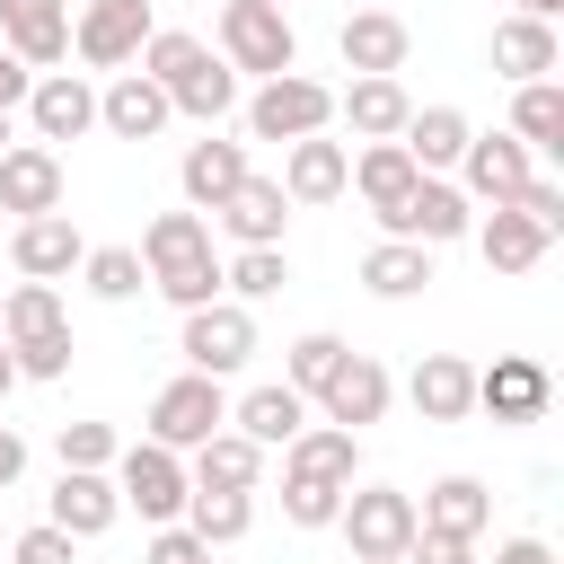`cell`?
<instances>
[{"label":"cell","instance_id":"1","mask_svg":"<svg viewBox=\"0 0 564 564\" xmlns=\"http://www.w3.org/2000/svg\"><path fill=\"white\" fill-rule=\"evenodd\" d=\"M141 273H150V291L159 300H176V308H203V300H220V256H212V220L185 203V212H159L150 229H141Z\"/></svg>","mask_w":564,"mask_h":564},{"label":"cell","instance_id":"2","mask_svg":"<svg viewBox=\"0 0 564 564\" xmlns=\"http://www.w3.org/2000/svg\"><path fill=\"white\" fill-rule=\"evenodd\" d=\"M141 70L167 88V106H176V115L220 123V115L238 106V70H229L203 35H176V26H167V35H150V44H141Z\"/></svg>","mask_w":564,"mask_h":564},{"label":"cell","instance_id":"3","mask_svg":"<svg viewBox=\"0 0 564 564\" xmlns=\"http://www.w3.org/2000/svg\"><path fill=\"white\" fill-rule=\"evenodd\" d=\"M220 62L256 70V79H282V70H300V35L273 0H229L220 9Z\"/></svg>","mask_w":564,"mask_h":564},{"label":"cell","instance_id":"4","mask_svg":"<svg viewBox=\"0 0 564 564\" xmlns=\"http://www.w3.org/2000/svg\"><path fill=\"white\" fill-rule=\"evenodd\" d=\"M335 529L352 538V564H397L405 538H414V494H397V485H352L344 511H335Z\"/></svg>","mask_w":564,"mask_h":564},{"label":"cell","instance_id":"5","mask_svg":"<svg viewBox=\"0 0 564 564\" xmlns=\"http://www.w3.org/2000/svg\"><path fill=\"white\" fill-rule=\"evenodd\" d=\"M115 494H123L141 520H185V494H194V476H185V449H159V441H132V449H115Z\"/></svg>","mask_w":564,"mask_h":564},{"label":"cell","instance_id":"6","mask_svg":"<svg viewBox=\"0 0 564 564\" xmlns=\"http://www.w3.org/2000/svg\"><path fill=\"white\" fill-rule=\"evenodd\" d=\"M326 123H335V88H326V79L282 70V79H264V88L247 97V132H256V141H300V132H326Z\"/></svg>","mask_w":564,"mask_h":564},{"label":"cell","instance_id":"7","mask_svg":"<svg viewBox=\"0 0 564 564\" xmlns=\"http://www.w3.org/2000/svg\"><path fill=\"white\" fill-rule=\"evenodd\" d=\"M185 370H203V379H229V370H247V352H256V317H247V300H203V308H185Z\"/></svg>","mask_w":564,"mask_h":564},{"label":"cell","instance_id":"8","mask_svg":"<svg viewBox=\"0 0 564 564\" xmlns=\"http://www.w3.org/2000/svg\"><path fill=\"white\" fill-rule=\"evenodd\" d=\"M220 423H229V397H220V379H203V370H185V379H167V388L150 397V441H159V449H203Z\"/></svg>","mask_w":564,"mask_h":564},{"label":"cell","instance_id":"9","mask_svg":"<svg viewBox=\"0 0 564 564\" xmlns=\"http://www.w3.org/2000/svg\"><path fill=\"white\" fill-rule=\"evenodd\" d=\"M150 35H159V26H150V0H88V9L70 18V53H79L88 70H123V62H141Z\"/></svg>","mask_w":564,"mask_h":564},{"label":"cell","instance_id":"10","mask_svg":"<svg viewBox=\"0 0 564 564\" xmlns=\"http://www.w3.org/2000/svg\"><path fill=\"white\" fill-rule=\"evenodd\" d=\"M388 238H423V247H449V238H467L476 229V203L449 185V176H414V194L379 220Z\"/></svg>","mask_w":564,"mask_h":564},{"label":"cell","instance_id":"11","mask_svg":"<svg viewBox=\"0 0 564 564\" xmlns=\"http://www.w3.org/2000/svg\"><path fill=\"white\" fill-rule=\"evenodd\" d=\"M458 167H467V203H511L529 176H538V159H529V141H511V132H467V150H458Z\"/></svg>","mask_w":564,"mask_h":564},{"label":"cell","instance_id":"12","mask_svg":"<svg viewBox=\"0 0 564 564\" xmlns=\"http://www.w3.org/2000/svg\"><path fill=\"white\" fill-rule=\"evenodd\" d=\"M476 405H485L494 423H538V414L555 405V379H546V361L502 352L494 370H476Z\"/></svg>","mask_w":564,"mask_h":564},{"label":"cell","instance_id":"13","mask_svg":"<svg viewBox=\"0 0 564 564\" xmlns=\"http://www.w3.org/2000/svg\"><path fill=\"white\" fill-rule=\"evenodd\" d=\"M388 397H397V379H388L370 352H344V361H335V379H326L308 405H326V423L361 432V423H379V414H388Z\"/></svg>","mask_w":564,"mask_h":564},{"label":"cell","instance_id":"14","mask_svg":"<svg viewBox=\"0 0 564 564\" xmlns=\"http://www.w3.org/2000/svg\"><path fill=\"white\" fill-rule=\"evenodd\" d=\"M0 212H18V220L62 212V159H53V141H9L0 150Z\"/></svg>","mask_w":564,"mask_h":564},{"label":"cell","instance_id":"15","mask_svg":"<svg viewBox=\"0 0 564 564\" xmlns=\"http://www.w3.org/2000/svg\"><path fill=\"white\" fill-rule=\"evenodd\" d=\"M26 123H35V141H79V132H97V88L79 70H44L26 88Z\"/></svg>","mask_w":564,"mask_h":564},{"label":"cell","instance_id":"16","mask_svg":"<svg viewBox=\"0 0 564 564\" xmlns=\"http://www.w3.org/2000/svg\"><path fill=\"white\" fill-rule=\"evenodd\" d=\"M115 520H123L115 476H106V467H62V485H53V529H62V538H106Z\"/></svg>","mask_w":564,"mask_h":564},{"label":"cell","instance_id":"17","mask_svg":"<svg viewBox=\"0 0 564 564\" xmlns=\"http://www.w3.org/2000/svg\"><path fill=\"white\" fill-rule=\"evenodd\" d=\"M0 44H9L26 70L62 62V53H70V0H0Z\"/></svg>","mask_w":564,"mask_h":564},{"label":"cell","instance_id":"18","mask_svg":"<svg viewBox=\"0 0 564 564\" xmlns=\"http://www.w3.org/2000/svg\"><path fill=\"white\" fill-rule=\"evenodd\" d=\"M167 115H176V106H167V88H159L150 70H115V88L97 97V123H106L115 141H159Z\"/></svg>","mask_w":564,"mask_h":564},{"label":"cell","instance_id":"19","mask_svg":"<svg viewBox=\"0 0 564 564\" xmlns=\"http://www.w3.org/2000/svg\"><path fill=\"white\" fill-rule=\"evenodd\" d=\"M405 397H414L423 423H467V414H476V361H458V352H423L414 379H405Z\"/></svg>","mask_w":564,"mask_h":564},{"label":"cell","instance_id":"20","mask_svg":"<svg viewBox=\"0 0 564 564\" xmlns=\"http://www.w3.org/2000/svg\"><path fill=\"white\" fill-rule=\"evenodd\" d=\"M212 220H220V229H229L238 247H282L291 194H282V176H256V167H247V185H238V194H229V203H220Z\"/></svg>","mask_w":564,"mask_h":564},{"label":"cell","instance_id":"21","mask_svg":"<svg viewBox=\"0 0 564 564\" xmlns=\"http://www.w3.org/2000/svg\"><path fill=\"white\" fill-rule=\"evenodd\" d=\"M79 256H88V247H79L70 212H35V220H18V238H9V264H18L26 282H62Z\"/></svg>","mask_w":564,"mask_h":564},{"label":"cell","instance_id":"22","mask_svg":"<svg viewBox=\"0 0 564 564\" xmlns=\"http://www.w3.org/2000/svg\"><path fill=\"white\" fill-rule=\"evenodd\" d=\"M335 53H344V70H352V79H370V70H405L414 35H405V18H388V9H361V18H344Z\"/></svg>","mask_w":564,"mask_h":564},{"label":"cell","instance_id":"23","mask_svg":"<svg viewBox=\"0 0 564 564\" xmlns=\"http://www.w3.org/2000/svg\"><path fill=\"white\" fill-rule=\"evenodd\" d=\"M335 115H344L361 141H397V132H405V115H414V97H405V79H397V70H370V79H352V88L335 97Z\"/></svg>","mask_w":564,"mask_h":564},{"label":"cell","instance_id":"24","mask_svg":"<svg viewBox=\"0 0 564 564\" xmlns=\"http://www.w3.org/2000/svg\"><path fill=\"white\" fill-rule=\"evenodd\" d=\"M344 176H352V150L326 141V132H300L291 159H282V194H291V203H335Z\"/></svg>","mask_w":564,"mask_h":564},{"label":"cell","instance_id":"25","mask_svg":"<svg viewBox=\"0 0 564 564\" xmlns=\"http://www.w3.org/2000/svg\"><path fill=\"white\" fill-rule=\"evenodd\" d=\"M176 185H185L194 212H220V203L247 185V141H194L185 167H176Z\"/></svg>","mask_w":564,"mask_h":564},{"label":"cell","instance_id":"26","mask_svg":"<svg viewBox=\"0 0 564 564\" xmlns=\"http://www.w3.org/2000/svg\"><path fill=\"white\" fill-rule=\"evenodd\" d=\"M555 62H564L555 18H529V9H520V18H502V26H494V70H502V79H546Z\"/></svg>","mask_w":564,"mask_h":564},{"label":"cell","instance_id":"27","mask_svg":"<svg viewBox=\"0 0 564 564\" xmlns=\"http://www.w3.org/2000/svg\"><path fill=\"white\" fill-rule=\"evenodd\" d=\"M467 132H476V123H467L458 106H414L397 141H405V159H414L423 176H441V167H458V150H467Z\"/></svg>","mask_w":564,"mask_h":564},{"label":"cell","instance_id":"28","mask_svg":"<svg viewBox=\"0 0 564 564\" xmlns=\"http://www.w3.org/2000/svg\"><path fill=\"white\" fill-rule=\"evenodd\" d=\"M414 176H423V167L405 159V141H370V150L352 159V176H344V185H352V194H361V203H370V212L388 220V212H397V203L414 194Z\"/></svg>","mask_w":564,"mask_h":564},{"label":"cell","instance_id":"29","mask_svg":"<svg viewBox=\"0 0 564 564\" xmlns=\"http://www.w3.org/2000/svg\"><path fill=\"white\" fill-rule=\"evenodd\" d=\"M476 247H485V264H494V273H529L555 238H546L520 203H494V220H476Z\"/></svg>","mask_w":564,"mask_h":564},{"label":"cell","instance_id":"30","mask_svg":"<svg viewBox=\"0 0 564 564\" xmlns=\"http://www.w3.org/2000/svg\"><path fill=\"white\" fill-rule=\"evenodd\" d=\"M432 282V247L423 238H379L370 256H361V291L370 300H414Z\"/></svg>","mask_w":564,"mask_h":564},{"label":"cell","instance_id":"31","mask_svg":"<svg viewBox=\"0 0 564 564\" xmlns=\"http://www.w3.org/2000/svg\"><path fill=\"white\" fill-rule=\"evenodd\" d=\"M229 423H238V432H247V441H256V449H282V441H291V432H300V423H308V397H300V388H282V379H273V388H247V397H238V405H229Z\"/></svg>","mask_w":564,"mask_h":564},{"label":"cell","instance_id":"32","mask_svg":"<svg viewBox=\"0 0 564 564\" xmlns=\"http://www.w3.org/2000/svg\"><path fill=\"white\" fill-rule=\"evenodd\" d=\"M185 476H194V485H220V494H256V485H264V449H256L247 432H229V423H220V432L194 449V467H185Z\"/></svg>","mask_w":564,"mask_h":564},{"label":"cell","instance_id":"33","mask_svg":"<svg viewBox=\"0 0 564 564\" xmlns=\"http://www.w3.org/2000/svg\"><path fill=\"white\" fill-rule=\"evenodd\" d=\"M282 467H300V476H335V485H352V467H361V432H344V423H300V432L282 441Z\"/></svg>","mask_w":564,"mask_h":564},{"label":"cell","instance_id":"34","mask_svg":"<svg viewBox=\"0 0 564 564\" xmlns=\"http://www.w3.org/2000/svg\"><path fill=\"white\" fill-rule=\"evenodd\" d=\"M485 520H494V494L476 476H441L414 511V529H441V538H485Z\"/></svg>","mask_w":564,"mask_h":564},{"label":"cell","instance_id":"35","mask_svg":"<svg viewBox=\"0 0 564 564\" xmlns=\"http://www.w3.org/2000/svg\"><path fill=\"white\" fill-rule=\"evenodd\" d=\"M185 529H194L203 546H229V538H247V529H256V494L194 485V494H185Z\"/></svg>","mask_w":564,"mask_h":564},{"label":"cell","instance_id":"36","mask_svg":"<svg viewBox=\"0 0 564 564\" xmlns=\"http://www.w3.org/2000/svg\"><path fill=\"white\" fill-rule=\"evenodd\" d=\"M511 141L564 150V88H555V79H520V97H511Z\"/></svg>","mask_w":564,"mask_h":564},{"label":"cell","instance_id":"37","mask_svg":"<svg viewBox=\"0 0 564 564\" xmlns=\"http://www.w3.org/2000/svg\"><path fill=\"white\" fill-rule=\"evenodd\" d=\"M70 317H62V291L53 282H18L9 291V308H0V344H35V335H62Z\"/></svg>","mask_w":564,"mask_h":564},{"label":"cell","instance_id":"38","mask_svg":"<svg viewBox=\"0 0 564 564\" xmlns=\"http://www.w3.org/2000/svg\"><path fill=\"white\" fill-rule=\"evenodd\" d=\"M344 494H352V485H335V476H300V467H282V520H291V529H335Z\"/></svg>","mask_w":564,"mask_h":564},{"label":"cell","instance_id":"39","mask_svg":"<svg viewBox=\"0 0 564 564\" xmlns=\"http://www.w3.org/2000/svg\"><path fill=\"white\" fill-rule=\"evenodd\" d=\"M282 282H291L282 247H238V256L220 264V291H229V300H273Z\"/></svg>","mask_w":564,"mask_h":564},{"label":"cell","instance_id":"40","mask_svg":"<svg viewBox=\"0 0 564 564\" xmlns=\"http://www.w3.org/2000/svg\"><path fill=\"white\" fill-rule=\"evenodd\" d=\"M79 273H88V291H97V300H132V291L150 282V273H141V247H88V256H79Z\"/></svg>","mask_w":564,"mask_h":564},{"label":"cell","instance_id":"41","mask_svg":"<svg viewBox=\"0 0 564 564\" xmlns=\"http://www.w3.org/2000/svg\"><path fill=\"white\" fill-rule=\"evenodd\" d=\"M344 352H352V344H344V335H326V326H317V335H300V344H291V379H282V388L317 397V388L335 379V361H344Z\"/></svg>","mask_w":564,"mask_h":564},{"label":"cell","instance_id":"42","mask_svg":"<svg viewBox=\"0 0 564 564\" xmlns=\"http://www.w3.org/2000/svg\"><path fill=\"white\" fill-rule=\"evenodd\" d=\"M53 449H62V467H115L123 441H115V423H62Z\"/></svg>","mask_w":564,"mask_h":564},{"label":"cell","instance_id":"43","mask_svg":"<svg viewBox=\"0 0 564 564\" xmlns=\"http://www.w3.org/2000/svg\"><path fill=\"white\" fill-rule=\"evenodd\" d=\"M18 352V379H62L70 370V326L62 335H35V344H9Z\"/></svg>","mask_w":564,"mask_h":564},{"label":"cell","instance_id":"44","mask_svg":"<svg viewBox=\"0 0 564 564\" xmlns=\"http://www.w3.org/2000/svg\"><path fill=\"white\" fill-rule=\"evenodd\" d=\"M397 564H476V538H441V529H414Z\"/></svg>","mask_w":564,"mask_h":564},{"label":"cell","instance_id":"45","mask_svg":"<svg viewBox=\"0 0 564 564\" xmlns=\"http://www.w3.org/2000/svg\"><path fill=\"white\" fill-rule=\"evenodd\" d=\"M511 203H520V212H529V220H538V229H546V238H555V229H564V185H555V176H529V185H520V194H511Z\"/></svg>","mask_w":564,"mask_h":564},{"label":"cell","instance_id":"46","mask_svg":"<svg viewBox=\"0 0 564 564\" xmlns=\"http://www.w3.org/2000/svg\"><path fill=\"white\" fill-rule=\"evenodd\" d=\"M141 564H212V546L194 538V529H176V520H159V538H150V555Z\"/></svg>","mask_w":564,"mask_h":564},{"label":"cell","instance_id":"47","mask_svg":"<svg viewBox=\"0 0 564 564\" xmlns=\"http://www.w3.org/2000/svg\"><path fill=\"white\" fill-rule=\"evenodd\" d=\"M70 546H79V538H62V529L44 520V529H26V538L9 546V564H70Z\"/></svg>","mask_w":564,"mask_h":564},{"label":"cell","instance_id":"48","mask_svg":"<svg viewBox=\"0 0 564 564\" xmlns=\"http://www.w3.org/2000/svg\"><path fill=\"white\" fill-rule=\"evenodd\" d=\"M26 88H35V70H26V62L0 44V115H18V106H26Z\"/></svg>","mask_w":564,"mask_h":564},{"label":"cell","instance_id":"49","mask_svg":"<svg viewBox=\"0 0 564 564\" xmlns=\"http://www.w3.org/2000/svg\"><path fill=\"white\" fill-rule=\"evenodd\" d=\"M494 564H555V546H546V538H502Z\"/></svg>","mask_w":564,"mask_h":564},{"label":"cell","instance_id":"50","mask_svg":"<svg viewBox=\"0 0 564 564\" xmlns=\"http://www.w3.org/2000/svg\"><path fill=\"white\" fill-rule=\"evenodd\" d=\"M18 476H26V441H18V432H9V423H0V494H9V485H18Z\"/></svg>","mask_w":564,"mask_h":564},{"label":"cell","instance_id":"51","mask_svg":"<svg viewBox=\"0 0 564 564\" xmlns=\"http://www.w3.org/2000/svg\"><path fill=\"white\" fill-rule=\"evenodd\" d=\"M9 388H18V352L0 344V397H9Z\"/></svg>","mask_w":564,"mask_h":564},{"label":"cell","instance_id":"52","mask_svg":"<svg viewBox=\"0 0 564 564\" xmlns=\"http://www.w3.org/2000/svg\"><path fill=\"white\" fill-rule=\"evenodd\" d=\"M520 9H529V18H555V9H564V0H520Z\"/></svg>","mask_w":564,"mask_h":564},{"label":"cell","instance_id":"53","mask_svg":"<svg viewBox=\"0 0 564 564\" xmlns=\"http://www.w3.org/2000/svg\"><path fill=\"white\" fill-rule=\"evenodd\" d=\"M0 150H9V115H0Z\"/></svg>","mask_w":564,"mask_h":564},{"label":"cell","instance_id":"54","mask_svg":"<svg viewBox=\"0 0 564 564\" xmlns=\"http://www.w3.org/2000/svg\"><path fill=\"white\" fill-rule=\"evenodd\" d=\"M273 9H282V0H273Z\"/></svg>","mask_w":564,"mask_h":564}]
</instances>
